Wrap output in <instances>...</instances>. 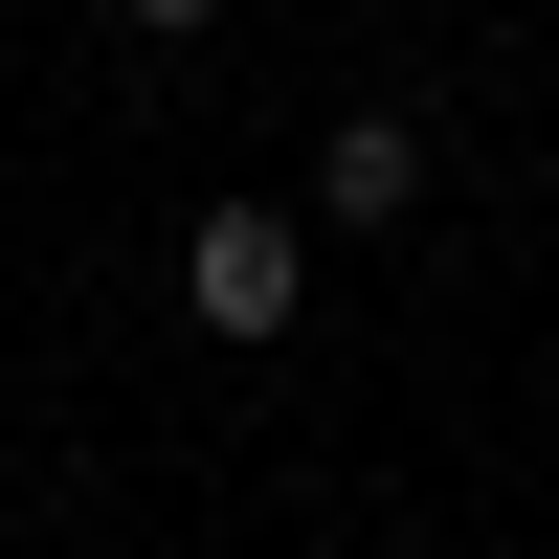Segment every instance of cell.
<instances>
[{
	"mask_svg": "<svg viewBox=\"0 0 559 559\" xmlns=\"http://www.w3.org/2000/svg\"><path fill=\"white\" fill-rule=\"evenodd\" d=\"M292 269H313L292 202H224L202 247H179V292H202V336H292Z\"/></svg>",
	"mask_w": 559,
	"mask_h": 559,
	"instance_id": "cell-1",
	"label": "cell"
},
{
	"mask_svg": "<svg viewBox=\"0 0 559 559\" xmlns=\"http://www.w3.org/2000/svg\"><path fill=\"white\" fill-rule=\"evenodd\" d=\"M313 202H336V224H403V202H426V134H403V112H336Z\"/></svg>",
	"mask_w": 559,
	"mask_h": 559,
	"instance_id": "cell-2",
	"label": "cell"
}]
</instances>
